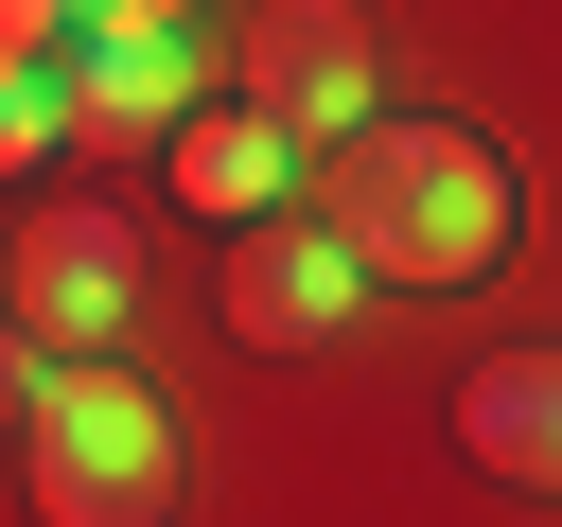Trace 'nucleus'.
Returning <instances> with one entry per match:
<instances>
[{
    "mask_svg": "<svg viewBox=\"0 0 562 527\" xmlns=\"http://www.w3.org/2000/svg\"><path fill=\"white\" fill-rule=\"evenodd\" d=\"M18 474H35V527H176V404L140 369H35Z\"/></svg>",
    "mask_w": 562,
    "mask_h": 527,
    "instance_id": "nucleus-2",
    "label": "nucleus"
},
{
    "mask_svg": "<svg viewBox=\"0 0 562 527\" xmlns=\"http://www.w3.org/2000/svg\"><path fill=\"white\" fill-rule=\"evenodd\" d=\"M457 439H474L509 492H562V334H544V351H492V369L457 386Z\"/></svg>",
    "mask_w": 562,
    "mask_h": 527,
    "instance_id": "nucleus-8",
    "label": "nucleus"
},
{
    "mask_svg": "<svg viewBox=\"0 0 562 527\" xmlns=\"http://www.w3.org/2000/svg\"><path fill=\"white\" fill-rule=\"evenodd\" d=\"M70 35H193V0H70Z\"/></svg>",
    "mask_w": 562,
    "mask_h": 527,
    "instance_id": "nucleus-11",
    "label": "nucleus"
},
{
    "mask_svg": "<svg viewBox=\"0 0 562 527\" xmlns=\"http://www.w3.org/2000/svg\"><path fill=\"white\" fill-rule=\"evenodd\" d=\"M316 228L351 246V281H422V299H457V281H492L509 264V158L474 141V123H351L334 141V176H316Z\"/></svg>",
    "mask_w": 562,
    "mask_h": 527,
    "instance_id": "nucleus-1",
    "label": "nucleus"
},
{
    "mask_svg": "<svg viewBox=\"0 0 562 527\" xmlns=\"http://www.w3.org/2000/svg\"><path fill=\"white\" fill-rule=\"evenodd\" d=\"M351 246L316 228V211H263V228H228V281H211V316L246 334V351H334L351 334Z\"/></svg>",
    "mask_w": 562,
    "mask_h": 527,
    "instance_id": "nucleus-5",
    "label": "nucleus"
},
{
    "mask_svg": "<svg viewBox=\"0 0 562 527\" xmlns=\"http://www.w3.org/2000/svg\"><path fill=\"white\" fill-rule=\"evenodd\" d=\"M0 316H18V351H35V369H105V351H123V316H140V228H123V211H88V193L18 211Z\"/></svg>",
    "mask_w": 562,
    "mask_h": 527,
    "instance_id": "nucleus-3",
    "label": "nucleus"
},
{
    "mask_svg": "<svg viewBox=\"0 0 562 527\" xmlns=\"http://www.w3.org/2000/svg\"><path fill=\"white\" fill-rule=\"evenodd\" d=\"M53 105H70L88 158H123V141H176V123L211 105V70H193V35H70Z\"/></svg>",
    "mask_w": 562,
    "mask_h": 527,
    "instance_id": "nucleus-6",
    "label": "nucleus"
},
{
    "mask_svg": "<svg viewBox=\"0 0 562 527\" xmlns=\"http://www.w3.org/2000/svg\"><path fill=\"white\" fill-rule=\"evenodd\" d=\"M70 70V0H0V88H53Z\"/></svg>",
    "mask_w": 562,
    "mask_h": 527,
    "instance_id": "nucleus-9",
    "label": "nucleus"
},
{
    "mask_svg": "<svg viewBox=\"0 0 562 527\" xmlns=\"http://www.w3.org/2000/svg\"><path fill=\"white\" fill-rule=\"evenodd\" d=\"M228 105H263L281 141H316V158H334V141L369 123V18H351V0H263V18H246Z\"/></svg>",
    "mask_w": 562,
    "mask_h": 527,
    "instance_id": "nucleus-4",
    "label": "nucleus"
},
{
    "mask_svg": "<svg viewBox=\"0 0 562 527\" xmlns=\"http://www.w3.org/2000/svg\"><path fill=\"white\" fill-rule=\"evenodd\" d=\"M53 141H70V105H53V88H0V193H18Z\"/></svg>",
    "mask_w": 562,
    "mask_h": 527,
    "instance_id": "nucleus-10",
    "label": "nucleus"
},
{
    "mask_svg": "<svg viewBox=\"0 0 562 527\" xmlns=\"http://www.w3.org/2000/svg\"><path fill=\"white\" fill-rule=\"evenodd\" d=\"M158 176H176V211H228V228H263V211L299 193V141H281L263 105H228V88H211V105L158 141Z\"/></svg>",
    "mask_w": 562,
    "mask_h": 527,
    "instance_id": "nucleus-7",
    "label": "nucleus"
}]
</instances>
